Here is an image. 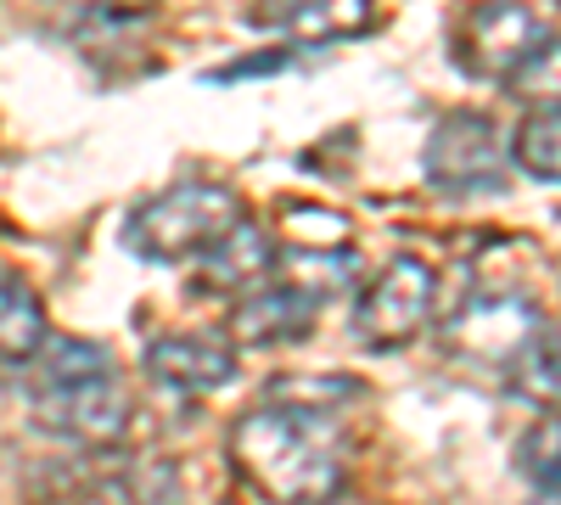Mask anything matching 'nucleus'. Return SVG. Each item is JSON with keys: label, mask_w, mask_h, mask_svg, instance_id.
<instances>
[{"label": "nucleus", "mask_w": 561, "mask_h": 505, "mask_svg": "<svg viewBox=\"0 0 561 505\" xmlns=\"http://www.w3.org/2000/svg\"><path fill=\"white\" fill-rule=\"evenodd\" d=\"M539 332V309L528 292H511V287H483L472 292L444 326L449 354L460 359H483V365H511L523 354V343Z\"/></svg>", "instance_id": "423d86ee"}, {"label": "nucleus", "mask_w": 561, "mask_h": 505, "mask_svg": "<svg viewBox=\"0 0 561 505\" xmlns=\"http://www.w3.org/2000/svg\"><path fill=\"white\" fill-rule=\"evenodd\" d=\"M505 90L517 102L539 107V113H561V39H545L539 51L505 79Z\"/></svg>", "instance_id": "dca6fc26"}, {"label": "nucleus", "mask_w": 561, "mask_h": 505, "mask_svg": "<svg viewBox=\"0 0 561 505\" xmlns=\"http://www.w3.org/2000/svg\"><path fill=\"white\" fill-rule=\"evenodd\" d=\"M248 23L298 45H332L377 23V0H259Z\"/></svg>", "instance_id": "9d476101"}, {"label": "nucleus", "mask_w": 561, "mask_h": 505, "mask_svg": "<svg viewBox=\"0 0 561 505\" xmlns=\"http://www.w3.org/2000/svg\"><path fill=\"white\" fill-rule=\"evenodd\" d=\"M433 269L421 259H393L377 282H370L354 303V332L365 348H404L421 337V326H427L433 314Z\"/></svg>", "instance_id": "39448f33"}, {"label": "nucleus", "mask_w": 561, "mask_h": 505, "mask_svg": "<svg viewBox=\"0 0 561 505\" xmlns=\"http://www.w3.org/2000/svg\"><path fill=\"white\" fill-rule=\"evenodd\" d=\"M230 467L264 505H332L343 500L348 461L325 410L259 404L230 427Z\"/></svg>", "instance_id": "f257e3e1"}, {"label": "nucleus", "mask_w": 561, "mask_h": 505, "mask_svg": "<svg viewBox=\"0 0 561 505\" xmlns=\"http://www.w3.org/2000/svg\"><path fill=\"white\" fill-rule=\"evenodd\" d=\"M511 388L539 410H561V320H539V332L511 359Z\"/></svg>", "instance_id": "ddd939ff"}, {"label": "nucleus", "mask_w": 561, "mask_h": 505, "mask_svg": "<svg viewBox=\"0 0 561 505\" xmlns=\"http://www.w3.org/2000/svg\"><path fill=\"white\" fill-rule=\"evenodd\" d=\"M332 505H348V500H332Z\"/></svg>", "instance_id": "412c9836"}, {"label": "nucleus", "mask_w": 561, "mask_h": 505, "mask_svg": "<svg viewBox=\"0 0 561 505\" xmlns=\"http://www.w3.org/2000/svg\"><path fill=\"white\" fill-rule=\"evenodd\" d=\"M248 219L242 197L219 180H180V186L147 197L124 219V248L147 264H185L203 259Z\"/></svg>", "instance_id": "f03ea898"}, {"label": "nucleus", "mask_w": 561, "mask_h": 505, "mask_svg": "<svg viewBox=\"0 0 561 505\" xmlns=\"http://www.w3.org/2000/svg\"><path fill=\"white\" fill-rule=\"evenodd\" d=\"M528 505H561V494H534Z\"/></svg>", "instance_id": "aec40b11"}, {"label": "nucleus", "mask_w": 561, "mask_h": 505, "mask_svg": "<svg viewBox=\"0 0 561 505\" xmlns=\"http://www.w3.org/2000/svg\"><path fill=\"white\" fill-rule=\"evenodd\" d=\"M287 231L304 253H337V242H348V225L343 214H325V208H287Z\"/></svg>", "instance_id": "a211bd4d"}, {"label": "nucleus", "mask_w": 561, "mask_h": 505, "mask_svg": "<svg viewBox=\"0 0 561 505\" xmlns=\"http://www.w3.org/2000/svg\"><path fill=\"white\" fill-rule=\"evenodd\" d=\"M34 422L51 427L57 438L90 444V449H107L124 438L129 427V399L118 393V377L107 382H68V388H45L34 404Z\"/></svg>", "instance_id": "0eeeda50"}, {"label": "nucleus", "mask_w": 561, "mask_h": 505, "mask_svg": "<svg viewBox=\"0 0 561 505\" xmlns=\"http://www.w3.org/2000/svg\"><path fill=\"white\" fill-rule=\"evenodd\" d=\"M505 158L523 174L545 180V186H561V113H534L517 124V135L505 141Z\"/></svg>", "instance_id": "4468645a"}, {"label": "nucleus", "mask_w": 561, "mask_h": 505, "mask_svg": "<svg viewBox=\"0 0 561 505\" xmlns=\"http://www.w3.org/2000/svg\"><path fill=\"white\" fill-rule=\"evenodd\" d=\"M320 320V298L298 282H270L237 298L230 309V337L248 348H270V343H298L314 332Z\"/></svg>", "instance_id": "6e6552de"}, {"label": "nucleus", "mask_w": 561, "mask_h": 505, "mask_svg": "<svg viewBox=\"0 0 561 505\" xmlns=\"http://www.w3.org/2000/svg\"><path fill=\"white\" fill-rule=\"evenodd\" d=\"M545 39L550 34L534 7H523V0H483L455 28V68L489 84H505Z\"/></svg>", "instance_id": "20e7f679"}, {"label": "nucleus", "mask_w": 561, "mask_h": 505, "mask_svg": "<svg viewBox=\"0 0 561 505\" xmlns=\"http://www.w3.org/2000/svg\"><path fill=\"white\" fill-rule=\"evenodd\" d=\"M517 472L539 494H561V416H545L517 438Z\"/></svg>", "instance_id": "2eb2a0df"}, {"label": "nucleus", "mask_w": 561, "mask_h": 505, "mask_svg": "<svg viewBox=\"0 0 561 505\" xmlns=\"http://www.w3.org/2000/svg\"><path fill=\"white\" fill-rule=\"evenodd\" d=\"M140 371H147L158 388H174V393H214V388H225L230 377H237V354L208 332H169V337L147 343Z\"/></svg>", "instance_id": "1a4fd4ad"}, {"label": "nucleus", "mask_w": 561, "mask_h": 505, "mask_svg": "<svg viewBox=\"0 0 561 505\" xmlns=\"http://www.w3.org/2000/svg\"><path fill=\"white\" fill-rule=\"evenodd\" d=\"M270 269H275V248H270V237L259 231V225L242 219L225 242H214V248L197 259L192 287H197V292H253Z\"/></svg>", "instance_id": "9b49d317"}, {"label": "nucleus", "mask_w": 561, "mask_h": 505, "mask_svg": "<svg viewBox=\"0 0 561 505\" xmlns=\"http://www.w3.org/2000/svg\"><path fill=\"white\" fill-rule=\"evenodd\" d=\"M102 12H118V18H129V12H147V7H158V0H96Z\"/></svg>", "instance_id": "6ab92c4d"}, {"label": "nucleus", "mask_w": 561, "mask_h": 505, "mask_svg": "<svg viewBox=\"0 0 561 505\" xmlns=\"http://www.w3.org/2000/svg\"><path fill=\"white\" fill-rule=\"evenodd\" d=\"M505 141L489 113L455 107L438 118V129L427 135V152H421V174L427 186L444 197H489L505 186Z\"/></svg>", "instance_id": "7ed1b4c3"}, {"label": "nucleus", "mask_w": 561, "mask_h": 505, "mask_svg": "<svg viewBox=\"0 0 561 505\" xmlns=\"http://www.w3.org/2000/svg\"><path fill=\"white\" fill-rule=\"evenodd\" d=\"M113 377V359L96 348V343H51V354H45V388H68V382H107Z\"/></svg>", "instance_id": "f3484780"}, {"label": "nucleus", "mask_w": 561, "mask_h": 505, "mask_svg": "<svg viewBox=\"0 0 561 505\" xmlns=\"http://www.w3.org/2000/svg\"><path fill=\"white\" fill-rule=\"evenodd\" d=\"M39 343H45V309H39L34 287L23 275L0 269V359L28 365V359H39Z\"/></svg>", "instance_id": "f8f14e48"}]
</instances>
